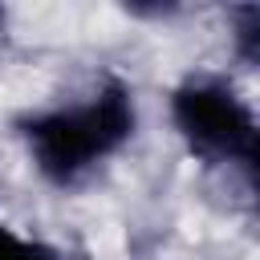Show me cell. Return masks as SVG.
Listing matches in <instances>:
<instances>
[{
    "instance_id": "obj_1",
    "label": "cell",
    "mask_w": 260,
    "mask_h": 260,
    "mask_svg": "<svg viewBox=\"0 0 260 260\" xmlns=\"http://www.w3.org/2000/svg\"><path fill=\"white\" fill-rule=\"evenodd\" d=\"M138 134V102L122 77H102L93 89L49 102L16 118V138L28 167L57 191L81 187Z\"/></svg>"
},
{
    "instance_id": "obj_2",
    "label": "cell",
    "mask_w": 260,
    "mask_h": 260,
    "mask_svg": "<svg viewBox=\"0 0 260 260\" xmlns=\"http://www.w3.org/2000/svg\"><path fill=\"white\" fill-rule=\"evenodd\" d=\"M171 126L179 142L207 167L236 171L252 183L256 150H260V122L252 102L236 89L223 73H187L175 81L167 98Z\"/></svg>"
},
{
    "instance_id": "obj_3",
    "label": "cell",
    "mask_w": 260,
    "mask_h": 260,
    "mask_svg": "<svg viewBox=\"0 0 260 260\" xmlns=\"http://www.w3.org/2000/svg\"><path fill=\"white\" fill-rule=\"evenodd\" d=\"M0 260H65V256H61L57 248H49L45 240L16 232V228L0 215Z\"/></svg>"
},
{
    "instance_id": "obj_4",
    "label": "cell",
    "mask_w": 260,
    "mask_h": 260,
    "mask_svg": "<svg viewBox=\"0 0 260 260\" xmlns=\"http://www.w3.org/2000/svg\"><path fill=\"white\" fill-rule=\"evenodd\" d=\"M232 45H236V57H240L244 65H252V61H256V49H260V8H256V4L236 8Z\"/></svg>"
},
{
    "instance_id": "obj_5",
    "label": "cell",
    "mask_w": 260,
    "mask_h": 260,
    "mask_svg": "<svg viewBox=\"0 0 260 260\" xmlns=\"http://www.w3.org/2000/svg\"><path fill=\"white\" fill-rule=\"evenodd\" d=\"M0 28H4V8H0Z\"/></svg>"
}]
</instances>
